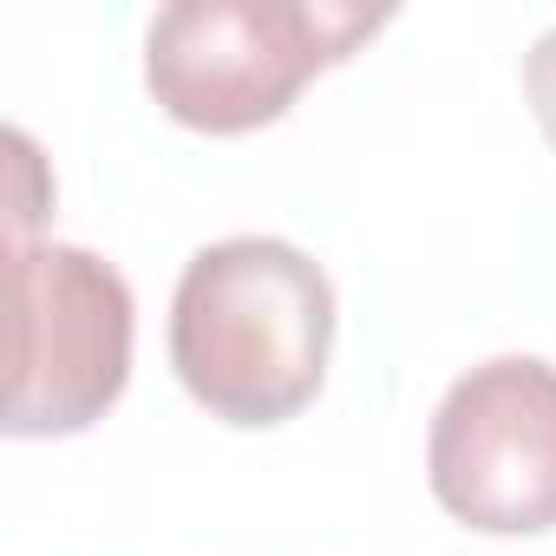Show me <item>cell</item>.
Instances as JSON below:
<instances>
[{"label": "cell", "instance_id": "6da1fadb", "mask_svg": "<svg viewBox=\"0 0 556 556\" xmlns=\"http://www.w3.org/2000/svg\"><path fill=\"white\" fill-rule=\"evenodd\" d=\"M334 282L282 236H229L184 262L170 295V367L184 393L242 432L289 426L328 380Z\"/></svg>", "mask_w": 556, "mask_h": 556}, {"label": "cell", "instance_id": "7a4b0ae2", "mask_svg": "<svg viewBox=\"0 0 556 556\" xmlns=\"http://www.w3.org/2000/svg\"><path fill=\"white\" fill-rule=\"evenodd\" d=\"M393 14L334 0H177L144 34L151 99L210 138L275 125L315 73L354 60Z\"/></svg>", "mask_w": 556, "mask_h": 556}, {"label": "cell", "instance_id": "3957f363", "mask_svg": "<svg viewBox=\"0 0 556 556\" xmlns=\"http://www.w3.org/2000/svg\"><path fill=\"white\" fill-rule=\"evenodd\" d=\"M8 308V439L99 426L131 380V282L79 242L14 236Z\"/></svg>", "mask_w": 556, "mask_h": 556}, {"label": "cell", "instance_id": "277c9868", "mask_svg": "<svg viewBox=\"0 0 556 556\" xmlns=\"http://www.w3.org/2000/svg\"><path fill=\"white\" fill-rule=\"evenodd\" d=\"M426 484L484 536L556 530V367L504 354L458 374L432 413Z\"/></svg>", "mask_w": 556, "mask_h": 556}, {"label": "cell", "instance_id": "5b68a950", "mask_svg": "<svg viewBox=\"0 0 556 556\" xmlns=\"http://www.w3.org/2000/svg\"><path fill=\"white\" fill-rule=\"evenodd\" d=\"M523 99H530V112H536V125H543V138H549V151H556V27L523 53Z\"/></svg>", "mask_w": 556, "mask_h": 556}]
</instances>
